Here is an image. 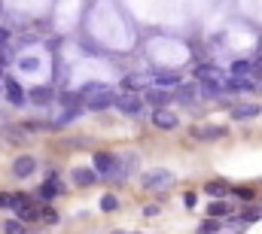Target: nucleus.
Returning a JSON list of instances; mask_svg holds the SVG:
<instances>
[{
  "mask_svg": "<svg viewBox=\"0 0 262 234\" xmlns=\"http://www.w3.org/2000/svg\"><path fill=\"white\" fill-rule=\"evenodd\" d=\"M140 182H143V189H149V192H162V189H171V185H174V174L165 171V168H156V171H146Z\"/></svg>",
  "mask_w": 262,
  "mask_h": 234,
  "instance_id": "nucleus-1",
  "label": "nucleus"
},
{
  "mask_svg": "<svg viewBox=\"0 0 262 234\" xmlns=\"http://www.w3.org/2000/svg\"><path fill=\"white\" fill-rule=\"evenodd\" d=\"M195 79L201 85H223V82H226V73H223L220 67H213V64H198Z\"/></svg>",
  "mask_w": 262,
  "mask_h": 234,
  "instance_id": "nucleus-2",
  "label": "nucleus"
},
{
  "mask_svg": "<svg viewBox=\"0 0 262 234\" xmlns=\"http://www.w3.org/2000/svg\"><path fill=\"white\" fill-rule=\"evenodd\" d=\"M113 104L119 107L122 116H140V113H143V101H140L137 95H119Z\"/></svg>",
  "mask_w": 262,
  "mask_h": 234,
  "instance_id": "nucleus-3",
  "label": "nucleus"
},
{
  "mask_svg": "<svg viewBox=\"0 0 262 234\" xmlns=\"http://www.w3.org/2000/svg\"><path fill=\"white\" fill-rule=\"evenodd\" d=\"M34 171H37V158H34V155H18V158L12 161V174L18 176V179L34 176Z\"/></svg>",
  "mask_w": 262,
  "mask_h": 234,
  "instance_id": "nucleus-4",
  "label": "nucleus"
},
{
  "mask_svg": "<svg viewBox=\"0 0 262 234\" xmlns=\"http://www.w3.org/2000/svg\"><path fill=\"white\" fill-rule=\"evenodd\" d=\"M116 171V155L113 152H95V174L113 176Z\"/></svg>",
  "mask_w": 262,
  "mask_h": 234,
  "instance_id": "nucleus-5",
  "label": "nucleus"
},
{
  "mask_svg": "<svg viewBox=\"0 0 262 234\" xmlns=\"http://www.w3.org/2000/svg\"><path fill=\"white\" fill-rule=\"evenodd\" d=\"M192 137H195V140H220V137H226V128H216V125H198V128H192Z\"/></svg>",
  "mask_w": 262,
  "mask_h": 234,
  "instance_id": "nucleus-6",
  "label": "nucleus"
},
{
  "mask_svg": "<svg viewBox=\"0 0 262 234\" xmlns=\"http://www.w3.org/2000/svg\"><path fill=\"white\" fill-rule=\"evenodd\" d=\"M12 210H18L21 219H40V210H37L25 195H15V207H12Z\"/></svg>",
  "mask_w": 262,
  "mask_h": 234,
  "instance_id": "nucleus-7",
  "label": "nucleus"
},
{
  "mask_svg": "<svg viewBox=\"0 0 262 234\" xmlns=\"http://www.w3.org/2000/svg\"><path fill=\"white\" fill-rule=\"evenodd\" d=\"M3 91H6V98L12 101V107H21V104H25V91H21V85H18L15 79H3Z\"/></svg>",
  "mask_w": 262,
  "mask_h": 234,
  "instance_id": "nucleus-8",
  "label": "nucleus"
},
{
  "mask_svg": "<svg viewBox=\"0 0 262 234\" xmlns=\"http://www.w3.org/2000/svg\"><path fill=\"white\" fill-rule=\"evenodd\" d=\"M152 125L171 131V128H177V116H174L171 110H156V113H152Z\"/></svg>",
  "mask_w": 262,
  "mask_h": 234,
  "instance_id": "nucleus-9",
  "label": "nucleus"
},
{
  "mask_svg": "<svg viewBox=\"0 0 262 234\" xmlns=\"http://www.w3.org/2000/svg\"><path fill=\"white\" fill-rule=\"evenodd\" d=\"M204 195H210V198H223V195H229V182H226V179H210V182L204 185Z\"/></svg>",
  "mask_w": 262,
  "mask_h": 234,
  "instance_id": "nucleus-10",
  "label": "nucleus"
},
{
  "mask_svg": "<svg viewBox=\"0 0 262 234\" xmlns=\"http://www.w3.org/2000/svg\"><path fill=\"white\" fill-rule=\"evenodd\" d=\"M73 182H76V185H92V182H95V171H92V168H76V171H73Z\"/></svg>",
  "mask_w": 262,
  "mask_h": 234,
  "instance_id": "nucleus-11",
  "label": "nucleus"
},
{
  "mask_svg": "<svg viewBox=\"0 0 262 234\" xmlns=\"http://www.w3.org/2000/svg\"><path fill=\"white\" fill-rule=\"evenodd\" d=\"M259 113H262L259 104H241V107L232 110V116L235 119H250V116H259Z\"/></svg>",
  "mask_w": 262,
  "mask_h": 234,
  "instance_id": "nucleus-12",
  "label": "nucleus"
},
{
  "mask_svg": "<svg viewBox=\"0 0 262 234\" xmlns=\"http://www.w3.org/2000/svg\"><path fill=\"white\" fill-rule=\"evenodd\" d=\"M152 82H156L159 88H168V85H180V76H177V73H156Z\"/></svg>",
  "mask_w": 262,
  "mask_h": 234,
  "instance_id": "nucleus-13",
  "label": "nucleus"
},
{
  "mask_svg": "<svg viewBox=\"0 0 262 234\" xmlns=\"http://www.w3.org/2000/svg\"><path fill=\"white\" fill-rule=\"evenodd\" d=\"M52 98H55L52 88H43V85H40V88H31V101H34V104H49Z\"/></svg>",
  "mask_w": 262,
  "mask_h": 234,
  "instance_id": "nucleus-14",
  "label": "nucleus"
},
{
  "mask_svg": "<svg viewBox=\"0 0 262 234\" xmlns=\"http://www.w3.org/2000/svg\"><path fill=\"white\" fill-rule=\"evenodd\" d=\"M146 101H149L152 107H165V104H168V91H162V88H149V91H146Z\"/></svg>",
  "mask_w": 262,
  "mask_h": 234,
  "instance_id": "nucleus-15",
  "label": "nucleus"
},
{
  "mask_svg": "<svg viewBox=\"0 0 262 234\" xmlns=\"http://www.w3.org/2000/svg\"><path fill=\"white\" fill-rule=\"evenodd\" d=\"M207 213L216 219V216H229L232 213V204H226V201H213L210 207H207Z\"/></svg>",
  "mask_w": 262,
  "mask_h": 234,
  "instance_id": "nucleus-16",
  "label": "nucleus"
},
{
  "mask_svg": "<svg viewBox=\"0 0 262 234\" xmlns=\"http://www.w3.org/2000/svg\"><path fill=\"white\" fill-rule=\"evenodd\" d=\"M122 85H125V88H143V85H146V76H140V73H128V76H122Z\"/></svg>",
  "mask_w": 262,
  "mask_h": 234,
  "instance_id": "nucleus-17",
  "label": "nucleus"
},
{
  "mask_svg": "<svg viewBox=\"0 0 262 234\" xmlns=\"http://www.w3.org/2000/svg\"><path fill=\"white\" fill-rule=\"evenodd\" d=\"M232 73L235 76H253V61H235L232 64Z\"/></svg>",
  "mask_w": 262,
  "mask_h": 234,
  "instance_id": "nucleus-18",
  "label": "nucleus"
},
{
  "mask_svg": "<svg viewBox=\"0 0 262 234\" xmlns=\"http://www.w3.org/2000/svg\"><path fill=\"white\" fill-rule=\"evenodd\" d=\"M177 101H180V104H192V101H195V88H192V85H180V88H177Z\"/></svg>",
  "mask_w": 262,
  "mask_h": 234,
  "instance_id": "nucleus-19",
  "label": "nucleus"
},
{
  "mask_svg": "<svg viewBox=\"0 0 262 234\" xmlns=\"http://www.w3.org/2000/svg\"><path fill=\"white\" fill-rule=\"evenodd\" d=\"M3 234H28V228L18 219H9V222H3Z\"/></svg>",
  "mask_w": 262,
  "mask_h": 234,
  "instance_id": "nucleus-20",
  "label": "nucleus"
},
{
  "mask_svg": "<svg viewBox=\"0 0 262 234\" xmlns=\"http://www.w3.org/2000/svg\"><path fill=\"white\" fill-rule=\"evenodd\" d=\"M116 207H119V198H116V195H104V198H101V210H104V213H113Z\"/></svg>",
  "mask_w": 262,
  "mask_h": 234,
  "instance_id": "nucleus-21",
  "label": "nucleus"
},
{
  "mask_svg": "<svg viewBox=\"0 0 262 234\" xmlns=\"http://www.w3.org/2000/svg\"><path fill=\"white\" fill-rule=\"evenodd\" d=\"M216 231H220V225H216L213 219H204V222L195 228V234H216Z\"/></svg>",
  "mask_w": 262,
  "mask_h": 234,
  "instance_id": "nucleus-22",
  "label": "nucleus"
},
{
  "mask_svg": "<svg viewBox=\"0 0 262 234\" xmlns=\"http://www.w3.org/2000/svg\"><path fill=\"white\" fill-rule=\"evenodd\" d=\"M40 219H43L46 225H55V222H58V213H55L52 207H46V210H40Z\"/></svg>",
  "mask_w": 262,
  "mask_h": 234,
  "instance_id": "nucleus-23",
  "label": "nucleus"
},
{
  "mask_svg": "<svg viewBox=\"0 0 262 234\" xmlns=\"http://www.w3.org/2000/svg\"><path fill=\"white\" fill-rule=\"evenodd\" d=\"M0 207H3V210H9V207H15V195H9V192H3V195H0Z\"/></svg>",
  "mask_w": 262,
  "mask_h": 234,
  "instance_id": "nucleus-24",
  "label": "nucleus"
},
{
  "mask_svg": "<svg viewBox=\"0 0 262 234\" xmlns=\"http://www.w3.org/2000/svg\"><path fill=\"white\" fill-rule=\"evenodd\" d=\"M61 101H64L67 107H76V104H82V98H79V95H61Z\"/></svg>",
  "mask_w": 262,
  "mask_h": 234,
  "instance_id": "nucleus-25",
  "label": "nucleus"
},
{
  "mask_svg": "<svg viewBox=\"0 0 262 234\" xmlns=\"http://www.w3.org/2000/svg\"><path fill=\"white\" fill-rule=\"evenodd\" d=\"M21 64V70H37V58L31 61V58H25V61H18Z\"/></svg>",
  "mask_w": 262,
  "mask_h": 234,
  "instance_id": "nucleus-26",
  "label": "nucleus"
},
{
  "mask_svg": "<svg viewBox=\"0 0 262 234\" xmlns=\"http://www.w3.org/2000/svg\"><path fill=\"white\" fill-rule=\"evenodd\" d=\"M256 219H259V210H247L244 213V222H256Z\"/></svg>",
  "mask_w": 262,
  "mask_h": 234,
  "instance_id": "nucleus-27",
  "label": "nucleus"
},
{
  "mask_svg": "<svg viewBox=\"0 0 262 234\" xmlns=\"http://www.w3.org/2000/svg\"><path fill=\"white\" fill-rule=\"evenodd\" d=\"M238 198H244V201H250V198H253V192H250V189H238Z\"/></svg>",
  "mask_w": 262,
  "mask_h": 234,
  "instance_id": "nucleus-28",
  "label": "nucleus"
},
{
  "mask_svg": "<svg viewBox=\"0 0 262 234\" xmlns=\"http://www.w3.org/2000/svg\"><path fill=\"white\" fill-rule=\"evenodd\" d=\"M183 201H186V207H195V195H192V192H186Z\"/></svg>",
  "mask_w": 262,
  "mask_h": 234,
  "instance_id": "nucleus-29",
  "label": "nucleus"
},
{
  "mask_svg": "<svg viewBox=\"0 0 262 234\" xmlns=\"http://www.w3.org/2000/svg\"><path fill=\"white\" fill-rule=\"evenodd\" d=\"M3 43H9V31H6V28H0V46H3Z\"/></svg>",
  "mask_w": 262,
  "mask_h": 234,
  "instance_id": "nucleus-30",
  "label": "nucleus"
}]
</instances>
